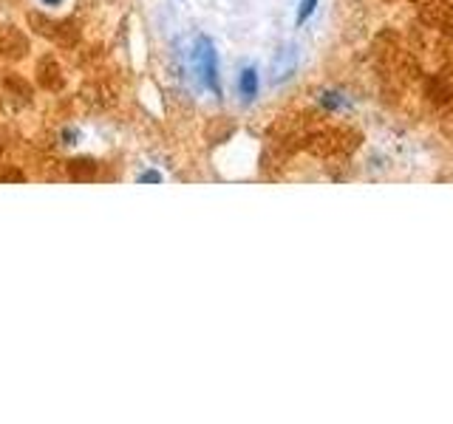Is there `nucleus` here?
Instances as JSON below:
<instances>
[{
	"mask_svg": "<svg viewBox=\"0 0 453 424\" xmlns=\"http://www.w3.org/2000/svg\"><path fill=\"white\" fill-rule=\"evenodd\" d=\"M63 0H42V6H60Z\"/></svg>",
	"mask_w": 453,
	"mask_h": 424,
	"instance_id": "14",
	"label": "nucleus"
},
{
	"mask_svg": "<svg viewBox=\"0 0 453 424\" xmlns=\"http://www.w3.org/2000/svg\"><path fill=\"white\" fill-rule=\"evenodd\" d=\"M28 26H32L40 37L54 40L57 46H74V42L80 40V32H77L74 23H68V20H49L46 14H40V11L28 14Z\"/></svg>",
	"mask_w": 453,
	"mask_h": 424,
	"instance_id": "2",
	"label": "nucleus"
},
{
	"mask_svg": "<svg viewBox=\"0 0 453 424\" xmlns=\"http://www.w3.org/2000/svg\"><path fill=\"white\" fill-rule=\"evenodd\" d=\"M136 181L139 184H162V173H156V170H145V173H139Z\"/></svg>",
	"mask_w": 453,
	"mask_h": 424,
	"instance_id": "12",
	"label": "nucleus"
},
{
	"mask_svg": "<svg viewBox=\"0 0 453 424\" xmlns=\"http://www.w3.org/2000/svg\"><path fill=\"white\" fill-rule=\"evenodd\" d=\"M9 181L23 184V181H26V176L20 173V170H14V167H4V170H0V184H9Z\"/></svg>",
	"mask_w": 453,
	"mask_h": 424,
	"instance_id": "11",
	"label": "nucleus"
},
{
	"mask_svg": "<svg viewBox=\"0 0 453 424\" xmlns=\"http://www.w3.org/2000/svg\"><path fill=\"white\" fill-rule=\"evenodd\" d=\"M193 65H196V74L202 80L204 88L221 99V74H219V51L212 46V40L207 34H198L193 42Z\"/></svg>",
	"mask_w": 453,
	"mask_h": 424,
	"instance_id": "1",
	"label": "nucleus"
},
{
	"mask_svg": "<svg viewBox=\"0 0 453 424\" xmlns=\"http://www.w3.org/2000/svg\"><path fill=\"white\" fill-rule=\"evenodd\" d=\"M297 63H301V54H297V46L295 42H287V46H280L273 57V63H269V82L273 85H280L295 77L297 71Z\"/></svg>",
	"mask_w": 453,
	"mask_h": 424,
	"instance_id": "3",
	"label": "nucleus"
},
{
	"mask_svg": "<svg viewBox=\"0 0 453 424\" xmlns=\"http://www.w3.org/2000/svg\"><path fill=\"white\" fill-rule=\"evenodd\" d=\"M26 51H28V40L20 28L14 26L0 28V54H6L9 60H20V57H26Z\"/></svg>",
	"mask_w": 453,
	"mask_h": 424,
	"instance_id": "4",
	"label": "nucleus"
},
{
	"mask_svg": "<svg viewBox=\"0 0 453 424\" xmlns=\"http://www.w3.org/2000/svg\"><path fill=\"white\" fill-rule=\"evenodd\" d=\"M320 0H301V6H297V14H295V26H303L311 14H315Z\"/></svg>",
	"mask_w": 453,
	"mask_h": 424,
	"instance_id": "10",
	"label": "nucleus"
},
{
	"mask_svg": "<svg viewBox=\"0 0 453 424\" xmlns=\"http://www.w3.org/2000/svg\"><path fill=\"white\" fill-rule=\"evenodd\" d=\"M0 155H4V145H0Z\"/></svg>",
	"mask_w": 453,
	"mask_h": 424,
	"instance_id": "15",
	"label": "nucleus"
},
{
	"mask_svg": "<svg viewBox=\"0 0 453 424\" xmlns=\"http://www.w3.org/2000/svg\"><path fill=\"white\" fill-rule=\"evenodd\" d=\"M77 139H80V131H63V145H77Z\"/></svg>",
	"mask_w": 453,
	"mask_h": 424,
	"instance_id": "13",
	"label": "nucleus"
},
{
	"mask_svg": "<svg viewBox=\"0 0 453 424\" xmlns=\"http://www.w3.org/2000/svg\"><path fill=\"white\" fill-rule=\"evenodd\" d=\"M96 162L91 159H74V162H68V176L74 178V181H91L96 178Z\"/></svg>",
	"mask_w": 453,
	"mask_h": 424,
	"instance_id": "7",
	"label": "nucleus"
},
{
	"mask_svg": "<svg viewBox=\"0 0 453 424\" xmlns=\"http://www.w3.org/2000/svg\"><path fill=\"white\" fill-rule=\"evenodd\" d=\"M37 80H40V85L46 91H60L63 88V71H60V65L51 60V57L40 60V65H37Z\"/></svg>",
	"mask_w": 453,
	"mask_h": 424,
	"instance_id": "6",
	"label": "nucleus"
},
{
	"mask_svg": "<svg viewBox=\"0 0 453 424\" xmlns=\"http://www.w3.org/2000/svg\"><path fill=\"white\" fill-rule=\"evenodd\" d=\"M6 88H12V91L18 94L20 99H26V102H28V99H32V88H28V82H26V80H20V77H14V74H9V77H6Z\"/></svg>",
	"mask_w": 453,
	"mask_h": 424,
	"instance_id": "9",
	"label": "nucleus"
},
{
	"mask_svg": "<svg viewBox=\"0 0 453 424\" xmlns=\"http://www.w3.org/2000/svg\"><path fill=\"white\" fill-rule=\"evenodd\" d=\"M318 102H320V108L332 110V113H337V110H349V108H351V99L343 96L340 91H323V94L318 96Z\"/></svg>",
	"mask_w": 453,
	"mask_h": 424,
	"instance_id": "8",
	"label": "nucleus"
},
{
	"mask_svg": "<svg viewBox=\"0 0 453 424\" xmlns=\"http://www.w3.org/2000/svg\"><path fill=\"white\" fill-rule=\"evenodd\" d=\"M261 91V77H258V68L255 65H244L238 74V94L244 102H255V96Z\"/></svg>",
	"mask_w": 453,
	"mask_h": 424,
	"instance_id": "5",
	"label": "nucleus"
}]
</instances>
